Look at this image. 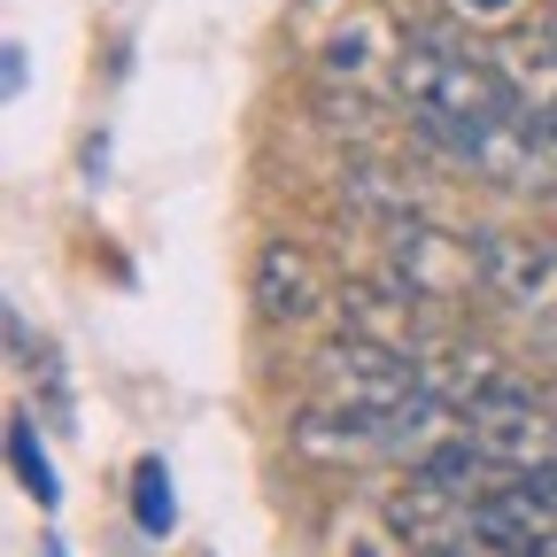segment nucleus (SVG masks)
Returning <instances> with one entry per match:
<instances>
[{
	"label": "nucleus",
	"instance_id": "f03ea898",
	"mask_svg": "<svg viewBox=\"0 0 557 557\" xmlns=\"http://www.w3.org/2000/svg\"><path fill=\"white\" fill-rule=\"evenodd\" d=\"M325 302V278H318V256L295 248V240H271L256 256V310L271 325H302L310 310Z\"/></svg>",
	"mask_w": 557,
	"mask_h": 557
},
{
	"label": "nucleus",
	"instance_id": "f257e3e1",
	"mask_svg": "<svg viewBox=\"0 0 557 557\" xmlns=\"http://www.w3.org/2000/svg\"><path fill=\"white\" fill-rule=\"evenodd\" d=\"M395 78H403L410 124L426 132L442 156H457L465 171L496 178V186H519V194L557 186V139L519 101L504 62L457 47L449 32H418L403 47V62H395Z\"/></svg>",
	"mask_w": 557,
	"mask_h": 557
},
{
	"label": "nucleus",
	"instance_id": "6e6552de",
	"mask_svg": "<svg viewBox=\"0 0 557 557\" xmlns=\"http://www.w3.org/2000/svg\"><path fill=\"white\" fill-rule=\"evenodd\" d=\"M348 557H380V549H372V542H364V549H348Z\"/></svg>",
	"mask_w": 557,
	"mask_h": 557
},
{
	"label": "nucleus",
	"instance_id": "9d476101",
	"mask_svg": "<svg viewBox=\"0 0 557 557\" xmlns=\"http://www.w3.org/2000/svg\"><path fill=\"white\" fill-rule=\"evenodd\" d=\"M549 403H557V395H549Z\"/></svg>",
	"mask_w": 557,
	"mask_h": 557
},
{
	"label": "nucleus",
	"instance_id": "1a4fd4ad",
	"mask_svg": "<svg viewBox=\"0 0 557 557\" xmlns=\"http://www.w3.org/2000/svg\"><path fill=\"white\" fill-rule=\"evenodd\" d=\"M47 557H70V549H62V542H47Z\"/></svg>",
	"mask_w": 557,
	"mask_h": 557
},
{
	"label": "nucleus",
	"instance_id": "0eeeda50",
	"mask_svg": "<svg viewBox=\"0 0 557 557\" xmlns=\"http://www.w3.org/2000/svg\"><path fill=\"white\" fill-rule=\"evenodd\" d=\"M542 39H549V47H557V9H549V24H542Z\"/></svg>",
	"mask_w": 557,
	"mask_h": 557
},
{
	"label": "nucleus",
	"instance_id": "7ed1b4c3",
	"mask_svg": "<svg viewBox=\"0 0 557 557\" xmlns=\"http://www.w3.org/2000/svg\"><path fill=\"white\" fill-rule=\"evenodd\" d=\"M132 519H139V534H156V542L178 527V487H171L163 457H139L132 465Z\"/></svg>",
	"mask_w": 557,
	"mask_h": 557
},
{
	"label": "nucleus",
	"instance_id": "39448f33",
	"mask_svg": "<svg viewBox=\"0 0 557 557\" xmlns=\"http://www.w3.org/2000/svg\"><path fill=\"white\" fill-rule=\"evenodd\" d=\"M32 86V62H24V39H9V94Z\"/></svg>",
	"mask_w": 557,
	"mask_h": 557
},
{
	"label": "nucleus",
	"instance_id": "423d86ee",
	"mask_svg": "<svg viewBox=\"0 0 557 557\" xmlns=\"http://www.w3.org/2000/svg\"><path fill=\"white\" fill-rule=\"evenodd\" d=\"M457 9H472V16H504V9H519V0H457Z\"/></svg>",
	"mask_w": 557,
	"mask_h": 557
},
{
	"label": "nucleus",
	"instance_id": "20e7f679",
	"mask_svg": "<svg viewBox=\"0 0 557 557\" xmlns=\"http://www.w3.org/2000/svg\"><path fill=\"white\" fill-rule=\"evenodd\" d=\"M9 465H16V480L39 496V511H54L62 504V480H54V465H47V449H39V426H32V410H16L9 418Z\"/></svg>",
	"mask_w": 557,
	"mask_h": 557
}]
</instances>
